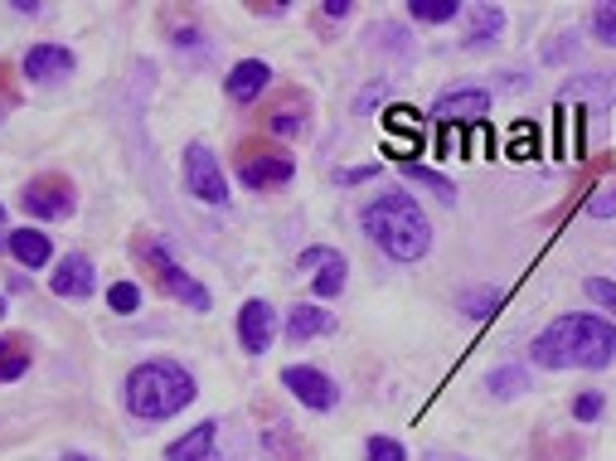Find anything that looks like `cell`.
<instances>
[{"label": "cell", "instance_id": "6da1fadb", "mask_svg": "<svg viewBox=\"0 0 616 461\" xmlns=\"http://www.w3.org/2000/svg\"><path fill=\"white\" fill-rule=\"evenodd\" d=\"M529 355L539 369H602L616 360V325L587 311L559 315L549 331L534 335Z\"/></svg>", "mask_w": 616, "mask_h": 461}, {"label": "cell", "instance_id": "7a4b0ae2", "mask_svg": "<svg viewBox=\"0 0 616 461\" xmlns=\"http://www.w3.org/2000/svg\"><path fill=\"white\" fill-rule=\"evenodd\" d=\"M360 224H364L369 243L384 248L393 262H423L427 248H433V228H427L423 210L413 204V194H403V190H389L379 200H369Z\"/></svg>", "mask_w": 616, "mask_h": 461}, {"label": "cell", "instance_id": "3957f363", "mask_svg": "<svg viewBox=\"0 0 616 461\" xmlns=\"http://www.w3.org/2000/svg\"><path fill=\"white\" fill-rule=\"evenodd\" d=\"M194 394H200V384L176 360H146L127 374V412L141 422L176 418L180 408L194 404Z\"/></svg>", "mask_w": 616, "mask_h": 461}, {"label": "cell", "instance_id": "277c9868", "mask_svg": "<svg viewBox=\"0 0 616 461\" xmlns=\"http://www.w3.org/2000/svg\"><path fill=\"white\" fill-rule=\"evenodd\" d=\"M137 258H141V267L156 277V287L166 291V297H176V301H184V307H194V311H209L214 307V297H209V287L204 282H194L184 267L170 258L166 253V243H151V238H137Z\"/></svg>", "mask_w": 616, "mask_h": 461}, {"label": "cell", "instance_id": "5b68a950", "mask_svg": "<svg viewBox=\"0 0 616 461\" xmlns=\"http://www.w3.org/2000/svg\"><path fill=\"white\" fill-rule=\"evenodd\" d=\"M233 170H238V180L248 190H282L297 175V161H291V151H282L273 141H243Z\"/></svg>", "mask_w": 616, "mask_h": 461}, {"label": "cell", "instance_id": "8992f818", "mask_svg": "<svg viewBox=\"0 0 616 461\" xmlns=\"http://www.w3.org/2000/svg\"><path fill=\"white\" fill-rule=\"evenodd\" d=\"M20 204L30 218H44V224H54V218H68L78 210V190H73L68 175H59V170H44V175H34L30 185L20 190Z\"/></svg>", "mask_w": 616, "mask_h": 461}, {"label": "cell", "instance_id": "52a82bcc", "mask_svg": "<svg viewBox=\"0 0 616 461\" xmlns=\"http://www.w3.org/2000/svg\"><path fill=\"white\" fill-rule=\"evenodd\" d=\"M282 384H287V394L311 412H330L340 404L336 379H330L326 369H316V364H287V369H282Z\"/></svg>", "mask_w": 616, "mask_h": 461}, {"label": "cell", "instance_id": "ba28073f", "mask_svg": "<svg viewBox=\"0 0 616 461\" xmlns=\"http://www.w3.org/2000/svg\"><path fill=\"white\" fill-rule=\"evenodd\" d=\"M184 185H190V194L204 204H229V180H224V170H219L209 146H190V151H184Z\"/></svg>", "mask_w": 616, "mask_h": 461}, {"label": "cell", "instance_id": "9c48e42d", "mask_svg": "<svg viewBox=\"0 0 616 461\" xmlns=\"http://www.w3.org/2000/svg\"><path fill=\"white\" fill-rule=\"evenodd\" d=\"M297 267H301V272H311V291H316L320 301L340 297L344 277H350V262H344L336 248H306L301 258H297Z\"/></svg>", "mask_w": 616, "mask_h": 461}, {"label": "cell", "instance_id": "30bf717a", "mask_svg": "<svg viewBox=\"0 0 616 461\" xmlns=\"http://www.w3.org/2000/svg\"><path fill=\"white\" fill-rule=\"evenodd\" d=\"M263 121H267L273 137H306V131H311V97H306L301 88H287L263 112Z\"/></svg>", "mask_w": 616, "mask_h": 461}, {"label": "cell", "instance_id": "8fae6325", "mask_svg": "<svg viewBox=\"0 0 616 461\" xmlns=\"http://www.w3.org/2000/svg\"><path fill=\"white\" fill-rule=\"evenodd\" d=\"M490 112V93L486 88H447L433 103V117L442 121V127H471V121H480Z\"/></svg>", "mask_w": 616, "mask_h": 461}, {"label": "cell", "instance_id": "7c38bea8", "mask_svg": "<svg viewBox=\"0 0 616 461\" xmlns=\"http://www.w3.org/2000/svg\"><path fill=\"white\" fill-rule=\"evenodd\" d=\"M273 335H277V315L267 301H243V311H238V340H243V350L248 355H263V350H273Z\"/></svg>", "mask_w": 616, "mask_h": 461}, {"label": "cell", "instance_id": "4fadbf2b", "mask_svg": "<svg viewBox=\"0 0 616 461\" xmlns=\"http://www.w3.org/2000/svg\"><path fill=\"white\" fill-rule=\"evenodd\" d=\"M49 287H54V297H68V301L93 297V287H97V267H93V258H83V253H68V258L54 267Z\"/></svg>", "mask_w": 616, "mask_h": 461}, {"label": "cell", "instance_id": "5bb4252c", "mask_svg": "<svg viewBox=\"0 0 616 461\" xmlns=\"http://www.w3.org/2000/svg\"><path fill=\"white\" fill-rule=\"evenodd\" d=\"M73 68H78V58H73V49H64V44H34L30 54H24V78H34V83H59V78H68Z\"/></svg>", "mask_w": 616, "mask_h": 461}, {"label": "cell", "instance_id": "9a60e30c", "mask_svg": "<svg viewBox=\"0 0 616 461\" xmlns=\"http://www.w3.org/2000/svg\"><path fill=\"white\" fill-rule=\"evenodd\" d=\"M263 452H267V461H311V452H306V442H301V432L291 428L282 412H273V418L263 422Z\"/></svg>", "mask_w": 616, "mask_h": 461}, {"label": "cell", "instance_id": "2e32d148", "mask_svg": "<svg viewBox=\"0 0 616 461\" xmlns=\"http://www.w3.org/2000/svg\"><path fill=\"white\" fill-rule=\"evenodd\" d=\"M267 83H273V68H267L263 58H243V64H233V73H229L224 88H229L233 103L248 107V103H257V93H263Z\"/></svg>", "mask_w": 616, "mask_h": 461}, {"label": "cell", "instance_id": "e0dca14e", "mask_svg": "<svg viewBox=\"0 0 616 461\" xmlns=\"http://www.w3.org/2000/svg\"><path fill=\"white\" fill-rule=\"evenodd\" d=\"M34 364V340L24 331H6L0 335V384H15L30 374Z\"/></svg>", "mask_w": 616, "mask_h": 461}, {"label": "cell", "instance_id": "ac0fdd59", "mask_svg": "<svg viewBox=\"0 0 616 461\" xmlns=\"http://www.w3.org/2000/svg\"><path fill=\"white\" fill-rule=\"evenodd\" d=\"M214 437H219L214 422H200L194 432H184V437H176V442L166 447V461H219Z\"/></svg>", "mask_w": 616, "mask_h": 461}, {"label": "cell", "instance_id": "d6986e66", "mask_svg": "<svg viewBox=\"0 0 616 461\" xmlns=\"http://www.w3.org/2000/svg\"><path fill=\"white\" fill-rule=\"evenodd\" d=\"M6 248L15 253L20 267H49V258H54V243H49L44 228H15Z\"/></svg>", "mask_w": 616, "mask_h": 461}, {"label": "cell", "instance_id": "ffe728a7", "mask_svg": "<svg viewBox=\"0 0 616 461\" xmlns=\"http://www.w3.org/2000/svg\"><path fill=\"white\" fill-rule=\"evenodd\" d=\"M505 34V10L500 6H476L466 15V49H490Z\"/></svg>", "mask_w": 616, "mask_h": 461}, {"label": "cell", "instance_id": "44dd1931", "mask_svg": "<svg viewBox=\"0 0 616 461\" xmlns=\"http://www.w3.org/2000/svg\"><path fill=\"white\" fill-rule=\"evenodd\" d=\"M330 325H336V321H330V311H326V307H311V301H301V307H291L287 335H291V345H306V340L326 335Z\"/></svg>", "mask_w": 616, "mask_h": 461}, {"label": "cell", "instance_id": "7402d4cb", "mask_svg": "<svg viewBox=\"0 0 616 461\" xmlns=\"http://www.w3.org/2000/svg\"><path fill=\"white\" fill-rule=\"evenodd\" d=\"M505 307V297L496 287H471V291H461V311L471 315V321H490Z\"/></svg>", "mask_w": 616, "mask_h": 461}, {"label": "cell", "instance_id": "603a6c76", "mask_svg": "<svg viewBox=\"0 0 616 461\" xmlns=\"http://www.w3.org/2000/svg\"><path fill=\"white\" fill-rule=\"evenodd\" d=\"M408 15H413L417 24H447V20L461 15V6H457V0H413Z\"/></svg>", "mask_w": 616, "mask_h": 461}, {"label": "cell", "instance_id": "cb8c5ba5", "mask_svg": "<svg viewBox=\"0 0 616 461\" xmlns=\"http://www.w3.org/2000/svg\"><path fill=\"white\" fill-rule=\"evenodd\" d=\"M403 175H408V180H417V185H427V190H433L437 194V200L442 204H452V200H457V190H452V180L447 175H437V170H427V165H403Z\"/></svg>", "mask_w": 616, "mask_h": 461}, {"label": "cell", "instance_id": "d4e9b609", "mask_svg": "<svg viewBox=\"0 0 616 461\" xmlns=\"http://www.w3.org/2000/svg\"><path fill=\"white\" fill-rule=\"evenodd\" d=\"M107 307H113L117 315H137L141 311V287L137 282H113V291H107Z\"/></svg>", "mask_w": 616, "mask_h": 461}, {"label": "cell", "instance_id": "484cf974", "mask_svg": "<svg viewBox=\"0 0 616 461\" xmlns=\"http://www.w3.org/2000/svg\"><path fill=\"white\" fill-rule=\"evenodd\" d=\"M364 461H408V447H403L399 437H369Z\"/></svg>", "mask_w": 616, "mask_h": 461}, {"label": "cell", "instance_id": "4316f807", "mask_svg": "<svg viewBox=\"0 0 616 461\" xmlns=\"http://www.w3.org/2000/svg\"><path fill=\"white\" fill-rule=\"evenodd\" d=\"M486 388H490V398H514V394H524V374L520 369H496L486 379Z\"/></svg>", "mask_w": 616, "mask_h": 461}, {"label": "cell", "instance_id": "83f0119b", "mask_svg": "<svg viewBox=\"0 0 616 461\" xmlns=\"http://www.w3.org/2000/svg\"><path fill=\"white\" fill-rule=\"evenodd\" d=\"M593 34L602 44H612L616 49V0H607V6H597L593 10Z\"/></svg>", "mask_w": 616, "mask_h": 461}, {"label": "cell", "instance_id": "f1b7e54d", "mask_svg": "<svg viewBox=\"0 0 616 461\" xmlns=\"http://www.w3.org/2000/svg\"><path fill=\"white\" fill-rule=\"evenodd\" d=\"M587 214H593V218H612L616 214V180H607L602 190L587 194Z\"/></svg>", "mask_w": 616, "mask_h": 461}, {"label": "cell", "instance_id": "f546056e", "mask_svg": "<svg viewBox=\"0 0 616 461\" xmlns=\"http://www.w3.org/2000/svg\"><path fill=\"white\" fill-rule=\"evenodd\" d=\"M587 301H597L607 315H616V282H607V277H593V282H587Z\"/></svg>", "mask_w": 616, "mask_h": 461}, {"label": "cell", "instance_id": "4dcf8cb0", "mask_svg": "<svg viewBox=\"0 0 616 461\" xmlns=\"http://www.w3.org/2000/svg\"><path fill=\"white\" fill-rule=\"evenodd\" d=\"M573 418L577 422H597L602 418V394H577L573 398Z\"/></svg>", "mask_w": 616, "mask_h": 461}, {"label": "cell", "instance_id": "1f68e13d", "mask_svg": "<svg viewBox=\"0 0 616 461\" xmlns=\"http://www.w3.org/2000/svg\"><path fill=\"white\" fill-rule=\"evenodd\" d=\"M379 97H389V78H379V83H369V88L360 93V103H354V112H369V107L379 103Z\"/></svg>", "mask_w": 616, "mask_h": 461}, {"label": "cell", "instance_id": "d6a6232c", "mask_svg": "<svg viewBox=\"0 0 616 461\" xmlns=\"http://www.w3.org/2000/svg\"><path fill=\"white\" fill-rule=\"evenodd\" d=\"M170 40H176L180 49L200 44V24H184V20H176V24H170Z\"/></svg>", "mask_w": 616, "mask_h": 461}, {"label": "cell", "instance_id": "836d02e7", "mask_svg": "<svg viewBox=\"0 0 616 461\" xmlns=\"http://www.w3.org/2000/svg\"><path fill=\"white\" fill-rule=\"evenodd\" d=\"M316 15L320 20H350L354 15V0H330V6H320Z\"/></svg>", "mask_w": 616, "mask_h": 461}, {"label": "cell", "instance_id": "e575fe53", "mask_svg": "<svg viewBox=\"0 0 616 461\" xmlns=\"http://www.w3.org/2000/svg\"><path fill=\"white\" fill-rule=\"evenodd\" d=\"M379 170L374 165H354V170H340V185H364V180H374Z\"/></svg>", "mask_w": 616, "mask_h": 461}, {"label": "cell", "instance_id": "d590c367", "mask_svg": "<svg viewBox=\"0 0 616 461\" xmlns=\"http://www.w3.org/2000/svg\"><path fill=\"white\" fill-rule=\"evenodd\" d=\"M253 15H263V20H282V15H287V0H273V6H253Z\"/></svg>", "mask_w": 616, "mask_h": 461}, {"label": "cell", "instance_id": "8d00e7d4", "mask_svg": "<svg viewBox=\"0 0 616 461\" xmlns=\"http://www.w3.org/2000/svg\"><path fill=\"white\" fill-rule=\"evenodd\" d=\"M0 228H6V204H0Z\"/></svg>", "mask_w": 616, "mask_h": 461}, {"label": "cell", "instance_id": "74e56055", "mask_svg": "<svg viewBox=\"0 0 616 461\" xmlns=\"http://www.w3.org/2000/svg\"><path fill=\"white\" fill-rule=\"evenodd\" d=\"M64 461H93V457H64Z\"/></svg>", "mask_w": 616, "mask_h": 461}, {"label": "cell", "instance_id": "f35d334b", "mask_svg": "<svg viewBox=\"0 0 616 461\" xmlns=\"http://www.w3.org/2000/svg\"><path fill=\"white\" fill-rule=\"evenodd\" d=\"M437 461H461V457H437Z\"/></svg>", "mask_w": 616, "mask_h": 461}, {"label": "cell", "instance_id": "ab89813d", "mask_svg": "<svg viewBox=\"0 0 616 461\" xmlns=\"http://www.w3.org/2000/svg\"><path fill=\"white\" fill-rule=\"evenodd\" d=\"M0 315H6V297H0Z\"/></svg>", "mask_w": 616, "mask_h": 461}, {"label": "cell", "instance_id": "60d3db41", "mask_svg": "<svg viewBox=\"0 0 616 461\" xmlns=\"http://www.w3.org/2000/svg\"><path fill=\"white\" fill-rule=\"evenodd\" d=\"M6 243H10V238H0V248H6Z\"/></svg>", "mask_w": 616, "mask_h": 461}]
</instances>
